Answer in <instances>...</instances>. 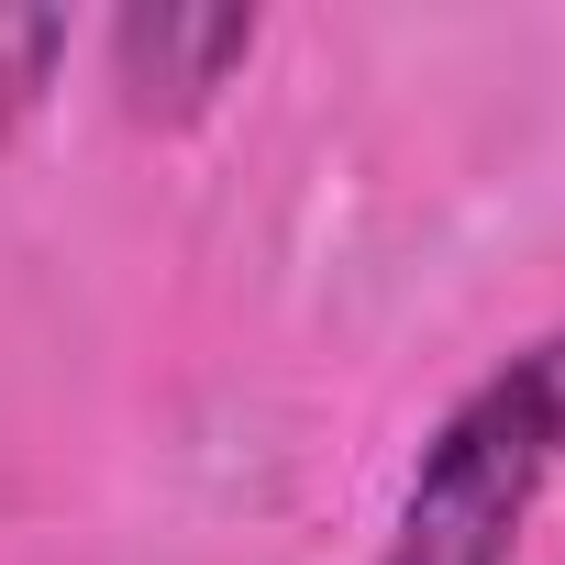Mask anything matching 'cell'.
<instances>
[{
    "mask_svg": "<svg viewBox=\"0 0 565 565\" xmlns=\"http://www.w3.org/2000/svg\"><path fill=\"white\" fill-rule=\"evenodd\" d=\"M554 466H565V333L455 399V422L433 433V455L399 499L388 565H510Z\"/></svg>",
    "mask_w": 565,
    "mask_h": 565,
    "instance_id": "cell-1",
    "label": "cell"
},
{
    "mask_svg": "<svg viewBox=\"0 0 565 565\" xmlns=\"http://www.w3.org/2000/svg\"><path fill=\"white\" fill-rule=\"evenodd\" d=\"M244 56H255V12H233V0H156V12L111 23V89L134 122H200Z\"/></svg>",
    "mask_w": 565,
    "mask_h": 565,
    "instance_id": "cell-2",
    "label": "cell"
},
{
    "mask_svg": "<svg viewBox=\"0 0 565 565\" xmlns=\"http://www.w3.org/2000/svg\"><path fill=\"white\" fill-rule=\"evenodd\" d=\"M56 56H67V12H0V156L23 145V122L45 111V78H56Z\"/></svg>",
    "mask_w": 565,
    "mask_h": 565,
    "instance_id": "cell-3",
    "label": "cell"
}]
</instances>
